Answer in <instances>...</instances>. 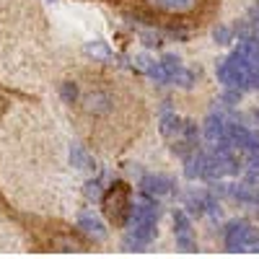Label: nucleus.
Segmentation results:
<instances>
[{
    "mask_svg": "<svg viewBox=\"0 0 259 259\" xmlns=\"http://www.w3.org/2000/svg\"><path fill=\"white\" fill-rule=\"evenodd\" d=\"M78 114L91 143L119 150L140 135L145 124V104L127 80L106 73H89L78 83Z\"/></svg>",
    "mask_w": 259,
    "mask_h": 259,
    "instance_id": "f257e3e1",
    "label": "nucleus"
},
{
    "mask_svg": "<svg viewBox=\"0 0 259 259\" xmlns=\"http://www.w3.org/2000/svg\"><path fill=\"white\" fill-rule=\"evenodd\" d=\"M138 13L168 26H202L218 13L221 0H127Z\"/></svg>",
    "mask_w": 259,
    "mask_h": 259,
    "instance_id": "f03ea898",
    "label": "nucleus"
},
{
    "mask_svg": "<svg viewBox=\"0 0 259 259\" xmlns=\"http://www.w3.org/2000/svg\"><path fill=\"white\" fill-rule=\"evenodd\" d=\"M101 205H104V215L109 218V223L114 228H124L130 221V212H133V189L124 182H114L101 194Z\"/></svg>",
    "mask_w": 259,
    "mask_h": 259,
    "instance_id": "7ed1b4c3",
    "label": "nucleus"
},
{
    "mask_svg": "<svg viewBox=\"0 0 259 259\" xmlns=\"http://www.w3.org/2000/svg\"><path fill=\"white\" fill-rule=\"evenodd\" d=\"M223 244L228 251H256L259 246V231L249 221H231L223 231Z\"/></svg>",
    "mask_w": 259,
    "mask_h": 259,
    "instance_id": "20e7f679",
    "label": "nucleus"
},
{
    "mask_svg": "<svg viewBox=\"0 0 259 259\" xmlns=\"http://www.w3.org/2000/svg\"><path fill=\"white\" fill-rule=\"evenodd\" d=\"M215 73H218V78H221V83L226 85V89H236V91H246V89H249L246 70L241 68V62L236 60L233 55L226 57V60H218V68H215Z\"/></svg>",
    "mask_w": 259,
    "mask_h": 259,
    "instance_id": "39448f33",
    "label": "nucleus"
},
{
    "mask_svg": "<svg viewBox=\"0 0 259 259\" xmlns=\"http://www.w3.org/2000/svg\"><path fill=\"white\" fill-rule=\"evenodd\" d=\"M226 140H228L233 148H239L241 153H259V135L251 133V130L244 127V124L228 122V127H226Z\"/></svg>",
    "mask_w": 259,
    "mask_h": 259,
    "instance_id": "423d86ee",
    "label": "nucleus"
},
{
    "mask_svg": "<svg viewBox=\"0 0 259 259\" xmlns=\"http://www.w3.org/2000/svg\"><path fill=\"white\" fill-rule=\"evenodd\" d=\"M174 236H177V246L182 251H197V241H194V231H192V221L184 210L174 212Z\"/></svg>",
    "mask_w": 259,
    "mask_h": 259,
    "instance_id": "0eeeda50",
    "label": "nucleus"
},
{
    "mask_svg": "<svg viewBox=\"0 0 259 259\" xmlns=\"http://www.w3.org/2000/svg\"><path fill=\"white\" fill-rule=\"evenodd\" d=\"M158 205L150 202V200H143V202H135L133 205V212H130V228L133 226H145V223H158Z\"/></svg>",
    "mask_w": 259,
    "mask_h": 259,
    "instance_id": "6e6552de",
    "label": "nucleus"
},
{
    "mask_svg": "<svg viewBox=\"0 0 259 259\" xmlns=\"http://www.w3.org/2000/svg\"><path fill=\"white\" fill-rule=\"evenodd\" d=\"M140 187H143L145 197H163V194L171 192L174 182H171L168 177H163V174H148V177L140 182Z\"/></svg>",
    "mask_w": 259,
    "mask_h": 259,
    "instance_id": "1a4fd4ad",
    "label": "nucleus"
},
{
    "mask_svg": "<svg viewBox=\"0 0 259 259\" xmlns=\"http://www.w3.org/2000/svg\"><path fill=\"white\" fill-rule=\"evenodd\" d=\"M226 127H228V122H226L221 114H210L207 122H205V138H207L210 143L226 140Z\"/></svg>",
    "mask_w": 259,
    "mask_h": 259,
    "instance_id": "9d476101",
    "label": "nucleus"
},
{
    "mask_svg": "<svg viewBox=\"0 0 259 259\" xmlns=\"http://www.w3.org/2000/svg\"><path fill=\"white\" fill-rule=\"evenodd\" d=\"M78 226L89 233V236H94L96 241H101L104 236H106V228H104V223L96 218L94 212H80V218H78Z\"/></svg>",
    "mask_w": 259,
    "mask_h": 259,
    "instance_id": "9b49d317",
    "label": "nucleus"
},
{
    "mask_svg": "<svg viewBox=\"0 0 259 259\" xmlns=\"http://www.w3.org/2000/svg\"><path fill=\"white\" fill-rule=\"evenodd\" d=\"M210 202H212V197L207 192H192L189 197H187V210L192 212V215H205L207 212V207H210Z\"/></svg>",
    "mask_w": 259,
    "mask_h": 259,
    "instance_id": "f8f14e48",
    "label": "nucleus"
},
{
    "mask_svg": "<svg viewBox=\"0 0 259 259\" xmlns=\"http://www.w3.org/2000/svg\"><path fill=\"white\" fill-rule=\"evenodd\" d=\"M202 171H205V156L202 153H192L187 156V166H184V174L187 179H202Z\"/></svg>",
    "mask_w": 259,
    "mask_h": 259,
    "instance_id": "ddd939ff",
    "label": "nucleus"
},
{
    "mask_svg": "<svg viewBox=\"0 0 259 259\" xmlns=\"http://www.w3.org/2000/svg\"><path fill=\"white\" fill-rule=\"evenodd\" d=\"M182 127H184V124H182V119H179L177 114H171V112H166V114L161 117V133H163L166 138H171V135H174V133L179 135V133H182Z\"/></svg>",
    "mask_w": 259,
    "mask_h": 259,
    "instance_id": "4468645a",
    "label": "nucleus"
},
{
    "mask_svg": "<svg viewBox=\"0 0 259 259\" xmlns=\"http://www.w3.org/2000/svg\"><path fill=\"white\" fill-rule=\"evenodd\" d=\"M60 94H62V99H65V104H75V99H78V80H65L62 85H60Z\"/></svg>",
    "mask_w": 259,
    "mask_h": 259,
    "instance_id": "2eb2a0df",
    "label": "nucleus"
},
{
    "mask_svg": "<svg viewBox=\"0 0 259 259\" xmlns=\"http://www.w3.org/2000/svg\"><path fill=\"white\" fill-rule=\"evenodd\" d=\"M70 161H73V166H78V168H91V158H89V153H85L80 145H75V148L70 150Z\"/></svg>",
    "mask_w": 259,
    "mask_h": 259,
    "instance_id": "dca6fc26",
    "label": "nucleus"
},
{
    "mask_svg": "<svg viewBox=\"0 0 259 259\" xmlns=\"http://www.w3.org/2000/svg\"><path fill=\"white\" fill-rule=\"evenodd\" d=\"M85 197H89V200L101 197V184L99 182H89V184H85Z\"/></svg>",
    "mask_w": 259,
    "mask_h": 259,
    "instance_id": "f3484780",
    "label": "nucleus"
},
{
    "mask_svg": "<svg viewBox=\"0 0 259 259\" xmlns=\"http://www.w3.org/2000/svg\"><path fill=\"white\" fill-rule=\"evenodd\" d=\"M215 39H218L221 45H226V41L231 39V31H228L226 26H218V29H215Z\"/></svg>",
    "mask_w": 259,
    "mask_h": 259,
    "instance_id": "a211bd4d",
    "label": "nucleus"
},
{
    "mask_svg": "<svg viewBox=\"0 0 259 259\" xmlns=\"http://www.w3.org/2000/svg\"><path fill=\"white\" fill-rule=\"evenodd\" d=\"M85 52H89V55H94V52H99V55H109V50L101 47V45H89V47H85Z\"/></svg>",
    "mask_w": 259,
    "mask_h": 259,
    "instance_id": "6ab92c4d",
    "label": "nucleus"
},
{
    "mask_svg": "<svg viewBox=\"0 0 259 259\" xmlns=\"http://www.w3.org/2000/svg\"><path fill=\"white\" fill-rule=\"evenodd\" d=\"M256 251H259V246H256Z\"/></svg>",
    "mask_w": 259,
    "mask_h": 259,
    "instance_id": "aec40b11",
    "label": "nucleus"
}]
</instances>
